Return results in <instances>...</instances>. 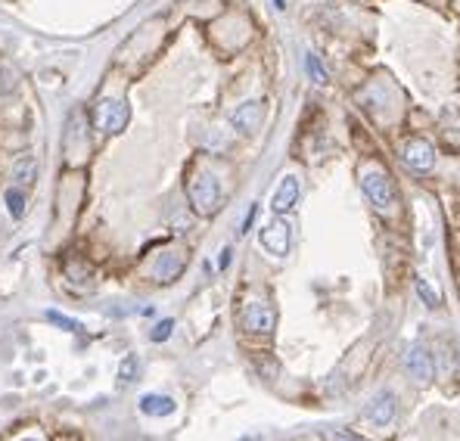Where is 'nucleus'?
Segmentation results:
<instances>
[{"mask_svg": "<svg viewBox=\"0 0 460 441\" xmlns=\"http://www.w3.org/2000/svg\"><path fill=\"white\" fill-rule=\"evenodd\" d=\"M187 193H190V206H193V211H196V215H202V218L215 215V211L224 206L221 180H218L215 175H208V171H199V175L190 180Z\"/></svg>", "mask_w": 460, "mask_h": 441, "instance_id": "f257e3e1", "label": "nucleus"}, {"mask_svg": "<svg viewBox=\"0 0 460 441\" xmlns=\"http://www.w3.org/2000/svg\"><path fill=\"white\" fill-rule=\"evenodd\" d=\"M361 190L373 202V208L389 211V215L395 211V202H399V196H395L392 180H389L383 171H364V175H361Z\"/></svg>", "mask_w": 460, "mask_h": 441, "instance_id": "f03ea898", "label": "nucleus"}, {"mask_svg": "<svg viewBox=\"0 0 460 441\" xmlns=\"http://www.w3.org/2000/svg\"><path fill=\"white\" fill-rule=\"evenodd\" d=\"M128 118H131L128 103H122V100H100L97 109H93V124L103 134H122Z\"/></svg>", "mask_w": 460, "mask_h": 441, "instance_id": "7ed1b4c3", "label": "nucleus"}, {"mask_svg": "<svg viewBox=\"0 0 460 441\" xmlns=\"http://www.w3.org/2000/svg\"><path fill=\"white\" fill-rule=\"evenodd\" d=\"M259 240H261L264 252H271L274 258H283L286 252H290V242H293V227H290V220H286V218L268 220V224L261 227Z\"/></svg>", "mask_w": 460, "mask_h": 441, "instance_id": "20e7f679", "label": "nucleus"}, {"mask_svg": "<svg viewBox=\"0 0 460 441\" xmlns=\"http://www.w3.org/2000/svg\"><path fill=\"white\" fill-rule=\"evenodd\" d=\"M274 308H271L264 298H249V302L243 305V327L249 329V333H261L268 336L271 329H274Z\"/></svg>", "mask_w": 460, "mask_h": 441, "instance_id": "39448f33", "label": "nucleus"}, {"mask_svg": "<svg viewBox=\"0 0 460 441\" xmlns=\"http://www.w3.org/2000/svg\"><path fill=\"white\" fill-rule=\"evenodd\" d=\"M261 122H264V106L259 103V100H249V103L237 106L230 112V124L240 134H255L261 128Z\"/></svg>", "mask_w": 460, "mask_h": 441, "instance_id": "423d86ee", "label": "nucleus"}, {"mask_svg": "<svg viewBox=\"0 0 460 441\" xmlns=\"http://www.w3.org/2000/svg\"><path fill=\"white\" fill-rule=\"evenodd\" d=\"M395 416H399V401H395L392 392H379L377 398L367 404V420L373 426H392Z\"/></svg>", "mask_w": 460, "mask_h": 441, "instance_id": "0eeeda50", "label": "nucleus"}, {"mask_svg": "<svg viewBox=\"0 0 460 441\" xmlns=\"http://www.w3.org/2000/svg\"><path fill=\"white\" fill-rule=\"evenodd\" d=\"M401 155L414 171H432L435 168V149H432V143H426V140H420V137L408 140L401 149Z\"/></svg>", "mask_w": 460, "mask_h": 441, "instance_id": "6e6552de", "label": "nucleus"}, {"mask_svg": "<svg viewBox=\"0 0 460 441\" xmlns=\"http://www.w3.org/2000/svg\"><path fill=\"white\" fill-rule=\"evenodd\" d=\"M299 177L295 175H286L283 180L277 184V190H274V196H271V208L277 211V215H286L295 202H299Z\"/></svg>", "mask_w": 460, "mask_h": 441, "instance_id": "1a4fd4ad", "label": "nucleus"}, {"mask_svg": "<svg viewBox=\"0 0 460 441\" xmlns=\"http://www.w3.org/2000/svg\"><path fill=\"white\" fill-rule=\"evenodd\" d=\"M404 367H408V373L414 376V380L420 385H426L432 380V373H435V367H432V358H430V351L426 348H420V345H414L408 354H404Z\"/></svg>", "mask_w": 460, "mask_h": 441, "instance_id": "9d476101", "label": "nucleus"}, {"mask_svg": "<svg viewBox=\"0 0 460 441\" xmlns=\"http://www.w3.org/2000/svg\"><path fill=\"white\" fill-rule=\"evenodd\" d=\"M181 271H184V252L181 249L162 252L159 261H155V267H153V274H155V280L159 283H171Z\"/></svg>", "mask_w": 460, "mask_h": 441, "instance_id": "9b49d317", "label": "nucleus"}, {"mask_svg": "<svg viewBox=\"0 0 460 441\" xmlns=\"http://www.w3.org/2000/svg\"><path fill=\"white\" fill-rule=\"evenodd\" d=\"M140 413H146V416H171V413H175V401H171L168 395H155V392H150V395L140 398Z\"/></svg>", "mask_w": 460, "mask_h": 441, "instance_id": "f8f14e48", "label": "nucleus"}, {"mask_svg": "<svg viewBox=\"0 0 460 441\" xmlns=\"http://www.w3.org/2000/svg\"><path fill=\"white\" fill-rule=\"evenodd\" d=\"M305 72L311 75V81H314L317 88H326V81H330V78H326L324 62L317 59V53H308V57H305Z\"/></svg>", "mask_w": 460, "mask_h": 441, "instance_id": "ddd939ff", "label": "nucleus"}, {"mask_svg": "<svg viewBox=\"0 0 460 441\" xmlns=\"http://www.w3.org/2000/svg\"><path fill=\"white\" fill-rule=\"evenodd\" d=\"M35 171H37V162L31 159H19L16 162V168H13V177H16V184H31L35 180Z\"/></svg>", "mask_w": 460, "mask_h": 441, "instance_id": "4468645a", "label": "nucleus"}, {"mask_svg": "<svg viewBox=\"0 0 460 441\" xmlns=\"http://www.w3.org/2000/svg\"><path fill=\"white\" fill-rule=\"evenodd\" d=\"M4 199H6V208H10L13 218H22V215H25V193H22L19 187H10Z\"/></svg>", "mask_w": 460, "mask_h": 441, "instance_id": "2eb2a0df", "label": "nucleus"}, {"mask_svg": "<svg viewBox=\"0 0 460 441\" xmlns=\"http://www.w3.org/2000/svg\"><path fill=\"white\" fill-rule=\"evenodd\" d=\"M414 286H417V295L423 298L426 308H435V305H439V293H435V289H432L423 277H417V280H414Z\"/></svg>", "mask_w": 460, "mask_h": 441, "instance_id": "dca6fc26", "label": "nucleus"}, {"mask_svg": "<svg viewBox=\"0 0 460 441\" xmlns=\"http://www.w3.org/2000/svg\"><path fill=\"white\" fill-rule=\"evenodd\" d=\"M47 320H53V324H57L59 329H66V333H78V329H81L78 320L66 317V314H59V311H47Z\"/></svg>", "mask_w": 460, "mask_h": 441, "instance_id": "f3484780", "label": "nucleus"}, {"mask_svg": "<svg viewBox=\"0 0 460 441\" xmlns=\"http://www.w3.org/2000/svg\"><path fill=\"white\" fill-rule=\"evenodd\" d=\"M171 329H175V320H162V324H155L150 339H153V342H165V339L171 336Z\"/></svg>", "mask_w": 460, "mask_h": 441, "instance_id": "a211bd4d", "label": "nucleus"}, {"mask_svg": "<svg viewBox=\"0 0 460 441\" xmlns=\"http://www.w3.org/2000/svg\"><path fill=\"white\" fill-rule=\"evenodd\" d=\"M119 373H122V382L134 380V373H137V358H134V354H131V358H124V364H122Z\"/></svg>", "mask_w": 460, "mask_h": 441, "instance_id": "6ab92c4d", "label": "nucleus"}, {"mask_svg": "<svg viewBox=\"0 0 460 441\" xmlns=\"http://www.w3.org/2000/svg\"><path fill=\"white\" fill-rule=\"evenodd\" d=\"M333 441H364L361 435H352V432H336L333 435Z\"/></svg>", "mask_w": 460, "mask_h": 441, "instance_id": "aec40b11", "label": "nucleus"}, {"mask_svg": "<svg viewBox=\"0 0 460 441\" xmlns=\"http://www.w3.org/2000/svg\"><path fill=\"white\" fill-rule=\"evenodd\" d=\"M230 264V249H221V258H218V267H228Z\"/></svg>", "mask_w": 460, "mask_h": 441, "instance_id": "412c9836", "label": "nucleus"}, {"mask_svg": "<svg viewBox=\"0 0 460 441\" xmlns=\"http://www.w3.org/2000/svg\"><path fill=\"white\" fill-rule=\"evenodd\" d=\"M274 4H277V6H280V10H283V0H274Z\"/></svg>", "mask_w": 460, "mask_h": 441, "instance_id": "4be33fe9", "label": "nucleus"}, {"mask_svg": "<svg viewBox=\"0 0 460 441\" xmlns=\"http://www.w3.org/2000/svg\"><path fill=\"white\" fill-rule=\"evenodd\" d=\"M25 441H37V438H25Z\"/></svg>", "mask_w": 460, "mask_h": 441, "instance_id": "5701e85b", "label": "nucleus"}]
</instances>
